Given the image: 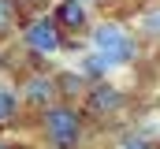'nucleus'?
<instances>
[{
  "label": "nucleus",
  "mask_w": 160,
  "mask_h": 149,
  "mask_svg": "<svg viewBox=\"0 0 160 149\" xmlns=\"http://www.w3.org/2000/svg\"><path fill=\"white\" fill-rule=\"evenodd\" d=\"M45 134L56 149H75L78 146V112L71 105H52L45 112Z\"/></svg>",
  "instance_id": "1"
},
{
  "label": "nucleus",
  "mask_w": 160,
  "mask_h": 149,
  "mask_svg": "<svg viewBox=\"0 0 160 149\" xmlns=\"http://www.w3.org/2000/svg\"><path fill=\"white\" fill-rule=\"evenodd\" d=\"M26 45H30L34 52H56V49H60V37L52 30V19H38V23L26 30Z\"/></svg>",
  "instance_id": "4"
},
{
  "label": "nucleus",
  "mask_w": 160,
  "mask_h": 149,
  "mask_svg": "<svg viewBox=\"0 0 160 149\" xmlns=\"http://www.w3.org/2000/svg\"><path fill=\"white\" fill-rule=\"evenodd\" d=\"M123 149H149V142H145V138H127Z\"/></svg>",
  "instance_id": "11"
},
{
  "label": "nucleus",
  "mask_w": 160,
  "mask_h": 149,
  "mask_svg": "<svg viewBox=\"0 0 160 149\" xmlns=\"http://www.w3.org/2000/svg\"><path fill=\"white\" fill-rule=\"evenodd\" d=\"M56 23L67 26V30H82V26H86V11H82V4H78V0H60V8H56Z\"/></svg>",
  "instance_id": "5"
},
{
  "label": "nucleus",
  "mask_w": 160,
  "mask_h": 149,
  "mask_svg": "<svg viewBox=\"0 0 160 149\" xmlns=\"http://www.w3.org/2000/svg\"><path fill=\"white\" fill-rule=\"evenodd\" d=\"M11 112H15V97H11V90H0V119H11Z\"/></svg>",
  "instance_id": "10"
},
{
  "label": "nucleus",
  "mask_w": 160,
  "mask_h": 149,
  "mask_svg": "<svg viewBox=\"0 0 160 149\" xmlns=\"http://www.w3.org/2000/svg\"><path fill=\"white\" fill-rule=\"evenodd\" d=\"M60 93H67V97L82 93V78L78 74H60Z\"/></svg>",
  "instance_id": "9"
},
{
  "label": "nucleus",
  "mask_w": 160,
  "mask_h": 149,
  "mask_svg": "<svg viewBox=\"0 0 160 149\" xmlns=\"http://www.w3.org/2000/svg\"><path fill=\"white\" fill-rule=\"evenodd\" d=\"M145 26H149V30H157V26H160V11H157V15H149V19H145Z\"/></svg>",
  "instance_id": "12"
},
{
  "label": "nucleus",
  "mask_w": 160,
  "mask_h": 149,
  "mask_svg": "<svg viewBox=\"0 0 160 149\" xmlns=\"http://www.w3.org/2000/svg\"><path fill=\"white\" fill-rule=\"evenodd\" d=\"M97 4H101V0H97Z\"/></svg>",
  "instance_id": "13"
},
{
  "label": "nucleus",
  "mask_w": 160,
  "mask_h": 149,
  "mask_svg": "<svg viewBox=\"0 0 160 149\" xmlns=\"http://www.w3.org/2000/svg\"><path fill=\"white\" fill-rule=\"evenodd\" d=\"M123 105V93L116 90V86H93L89 93H86V112L89 116H108V112H116Z\"/></svg>",
  "instance_id": "3"
},
{
  "label": "nucleus",
  "mask_w": 160,
  "mask_h": 149,
  "mask_svg": "<svg viewBox=\"0 0 160 149\" xmlns=\"http://www.w3.org/2000/svg\"><path fill=\"white\" fill-rule=\"evenodd\" d=\"M26 97H30V101H48V97H52V82H48V78H30V82H26Z\"/></svg>",
  "instance_id": "7"
},
{
  "label": "nucleus",
  "mask_w": 160,
  "mask_h": 149,
  "mask_svg": "<svg viewBox=\"0 0 160 149\" xmlns=\"http://www.w3.org/2000/svg\"><path fill=\"white\" fill-rule=\"evenodd\" d=\"M108 67H112V60H108V56H101V52L86 60V74H93V78H101V74L108 71Z\"/></svg>",
  "instance_id": "8"
},
{
  "label": "nucleus",
  "mask_w": 160,
  "mask_h": 149,
  "mask_svg": "<svg viewBox=\"0 0 160 149\" xmlns=\"http://www.w3.org/2000/svg\"><path fill=\"white\" fill-rule=\"evenodd\" d=\"M15 23H19V11H15V4L11 0H0V37H8L15 30Z\"/></svg>",
  "instance_id": "6"
},
{
  "label": "nucleus",
  "mask_w": 160,
  "mask_h": 149,
  "mask_svg": "<svg viewBox=\"0 0 160 149\" xmlns=\"http://www.w3.org/2000/svg\"><path fill=\"white\" fill-rule=\"evenodd\" d=\"M93 45H97V52L108 56L112 64H130V60H134V41L127 37V30L112 26V23H104V26L93 30Z\"/></svg>",
  "instance_id": "2"
}]
</instances>
